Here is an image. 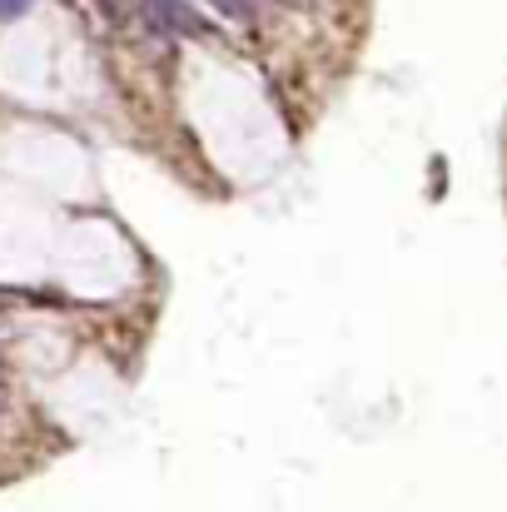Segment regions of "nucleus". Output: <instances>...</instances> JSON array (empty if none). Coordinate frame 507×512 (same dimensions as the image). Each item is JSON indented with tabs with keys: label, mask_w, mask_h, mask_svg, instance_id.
<instances>
[{
	"label": "nucleus",
	"mask_w": 507,
	"mask_h": 512,
	"mask_svg": "<svg viewBox=\"0 0 507 512\" xmlns=\"http://www.w3.org/2000/svg\"><path fill=\"white\" fill-rule=\"evenodd\" d=\"M214 5H219L224 15H239V20H254V5H249V0H214Z\"/></svg>",
	"instance_id": "1"
}]
</instances>
